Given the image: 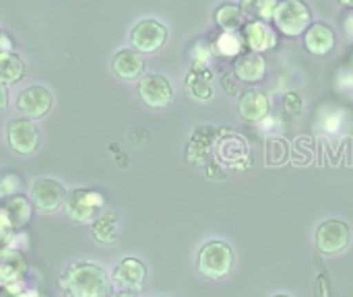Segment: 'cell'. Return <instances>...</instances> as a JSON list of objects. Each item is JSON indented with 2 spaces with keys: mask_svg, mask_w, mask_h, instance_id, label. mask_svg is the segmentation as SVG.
<instances>
[{
  "mask_svg": "<svg viewBox=\"0 0 353 297\" xmlns=\"http://www.w3.org/2000/svg\"><path fill=\"white\" fill-rule=\"evenodd\" d=\"M66 186L56 178H37L29 188V201L39 215H54L64 207Z\"/></svg>",
  "mask_w": 353,
  "mask_h": 297,
  "instance_id": "5",
  "label": "cell"
},
{
  "mask_svg": "<svg viewBox=\"0 0 353 297\" xmlns=\"http://www.w3.org/2000/svg\"><path fill=\"white\" fill-rule=\"evenodd\" d=\"M242 39H244V45L256 54H261L277 43L273 29L265 21H246L242 27Z\"/></svg>",
  "mask_w": 353,
  "mask_h": 297,
  "instance_id": "14",
  "label": "cell"
},
{
  "mask_svg": "<svg viewBox=\"0 0 353 297\" xmlns=\"http://www.w3.org/2000/svg\"><path fill=\"white\" fill-rule=\"evenodd\" d=\"M221 132H217L215 126H199L192 134V141L188 143V149H186V159L188 163H203L213 147V143L217 141Z\"/></svg>",
  "mask_w": 353,
  "mask_h": 297,
  "instance_id": "18",
  "label": "cell"
},
{
  "mask_svg": "<svg viewBox=\"0 0 353 297\" xmlns=\"http://www.w3.org/2000/svg\"><path fill=\"white\" fill-rule=\"evenodd\" d=\"M271 297H292V296H288V294H275V296H271Z\"/></svg>",
  "mask_w": 353,
  "mask_h": 297,
  "instance_id": "39",
  "label": "cell"
},
{
  "mask_svg": "<svg viewBox=\"0 0 353 297\" xmlns=\"http://www.w3.org/2000/svg\"><path fill=\"white\" fill-rule=\"evenodd\" d=\"M112 72L126 83H134L143 76L145 72V60L139 52H134L132 48L128 50H120L114 54L112 58Z\"/></svg>",
  "mask_w": 353,
  "mask_h": 297,
  "instance_id": "13",
  "label": "cell"
},
{
  "mask_svg": "<svg viewBox=\"0 0 353 297\" xmlns=\"http://www.w3.org/2000/svg\"><path fill=\"white\" fill-rule=\"evenodd\" d=\"M157 297H165V296H157Z\"/></svg>",
  "mask_w": 353,
  "mask_h": 297,
  "instance_id": "40",
  "label": "cell"
},
{
  "mask_svg": "<svg viewBox=\"0 0 353 297\" xmlns=\"http://www.w3.org/2000/svg\"><path fill=\"white\" fill-rule=\"evenodd\" d=\"M267 74V62L263 54L242 52L234 60V76L244 83H261Z\"/></svg>",
  "mask_w": 353,
  "mask_h": 297,
  "instance_id": "15",
  "label": "cell"
},
{
  "mask_svg": "<svg viewBox=\"0 0 353 297\" xmlns=\"http://www.w3.org/2000/svg\"><path fill=\"white\" fill-rule=\"evenodd\" d=\"M343 6H350V8H353V0H339Z\"/></svg>",
  "mask_w": 353,
  "mask_h": 297,
  "instance_id": "38",
  "label": "cell"
},
{
  "mask_svg": "<svg viewBox=\"0 0 353 297\" xmlns=\"http://www.w3.org/2000/svg\"><path fill=\"white\" fill-rule=\"evenodd\" d=\"M4 52H12V39L4 31H0V54Z\"/></svg>",
  "mask_w": 353,
  "mask_h": 297,
  "instance_id": "32",
  "label": "cell"
},
{
  "mask_svg": "<svg viewBox=\"0 0 353 297\" xmlns=\"http://www.w3.org/2000/svg\"><path fill=\"white\" fill-rule=\"evenodd\" d=\"M207 176H211V178H223L225 174H223V172H219V170H217V163H215V170H213V167H209V170H207Z\"/></svg>",
  "mask_w": 353,
  "mask_h": 297,
  "instance_id": "37",
  "label": "cell"
},
{
  "mask_svg": "<svg viewBox=\"0 0 353 297\" xmlns=\"http://www.w3.org/2000/svg\"><path fill=\"white\" fill-rule=\"evenodd\" d=\"M352 240V229L345 221L339 219H329L319 225L316 229V248L323 254H339L350 246Z\"/></svg>",
  "mask_w": 353,
  "mask_h": 297,
  "instance_id": "12",
  "label": "cell"
},
{
  "mask_svg": "<svg viewBox=\"0 0 353 297\" xmlns=\"http://www.w3.org/2000/svg\"><path fill=\"white\" fill-rule=\"evenodd\" d=\"M54 105V95L43 85H29L17 95V110L27 120H41Z\"/></svg>",
  "mask_w": 353,
  "mask_h": 297,
  "instance_id": "9",
  "label": "cell"
},
{
  "mask_svg": "<svg viewBox=\"0 0 353 297\" xmlns=\"http://www.w3.org/2000/svg\"><path fill=\"white\" fill-rule=\"evenodd\" d=\"M110 297H139V294H132V291H122V289H114Z\"/></svg>",
  "mask_w": 353,
  "mask_h": 297,
  "instance_id": "36",
  "label": "cell"
},
{
  "mask_svg": "<svg viewBox=\"0 0 353 297\" xmlns=\"http://www.w3.org/2000/svg\"><path fill=\"white\" fill-rule=\"evenodd\" d=\"M12 236H14V229H12L10 221L6 219V215H4V211L0 207V250L8 246V242L12 240Z\"/></svg>",
  "mask_w": 353,
  "mask_h": 297,
  "instance_id": "30",
  "label": "cell"
},
{
  "mask_svg": "<svg viewBox=\"0 0 353 297\" xmlns=\"http://www.w3.org/2000/svg\"><path fill=\"white\" fill-rule=\"evenodd\" d=\"M110 279H112L114 289L141 294L145 289V281H147V267L137 256H124L112 269Z\"/></svg>",
  "mask_w": 353,
  "mask_h": 297,
  "instance_id": "8",
  "label": "cell"
},
{
  "mask_svg": "<svg viewBox=\"0 0 353 297\" xmlns=\"http://www.w3.org/2000/svg\"><path fill=\"white\" fill-rule=\"evenodd\" d=\"M335 45V31L325 23H314L306 29V50L314 56H325Z\"/></svg>",
  "mask_w": 353,
  "mask_h": 297,
  "instance_id": "20",
  "label": "cell"
},
{
  "mask_svg": "<svg viewBox=\"0 0 353 297\" xmlns=\"http://www.w3.org/2000/svg\"><path fill=\"white\" fill-rule=\"evenodd\" d=\"M105 198L99 190L93 188H74L64 201V213L74 223H91L103 209Z\"/></svg>",
  "mask_w": 353,
  "mask_h": 297,
  "instance_id": "4",
  "label": "cell"
},
{
  "mask_svg": "<svg viewBox=\"0 0 353 297\" xmlns=\"http://www.w3.org/2000/svg\"><path fill=\"white\" fill-rule=\"evenodd\" d=\"M244 39H242V33L238 31H221L215 41L211 43V50L213 54L217 56H223V58H238L242 52H244Z\"/></svg>",
  "mask_w": 353,
  "mask_h": 297,
  "instance_id": "25",
  "label": "cell"
},
{
  "mask_svg": "<svg viewBox=\"0 0 353 297\" xmlns=\"http://www.w3.org/2000/svg\"><path fill=\"white\" fill-rule=\"evenodd\" d=\"M215 155L217 161L232 167L234 172H244L250 167L246 141L238 134H232L230 130H221V139L215 145Z\"/></svg>",
  "mask_w": 353,
  "mask_h": 297,
  "instance_id": "10",
  "label": "cell"
},
{
  "mask_svg": "<svg viewBox=\"0 0 353 297\" xmlns=\"http://www.w3.org/2000/svg\"><path fill=\"white\" fill-rule=\"evenodd\" d=\"M139 99L151 110H163L174 101V85L165 74L151 72L137 81Z\"/></svg>",
  "mask_w": 353,
  "mask_h": 297,
  "instance_id": "7",
  "label": "cell"
},
{
  "mask_svg": "<svg viewBox=\"0 0 353 297\" xmlns=\"http://www.w3.org/2000/svg\"><path fill=\"white\" fill-rule=\"evenodd\" d=\"M234 269V250L223 240H209L196 254V271L211 281L228 277Z\"/></svg>",
  "mask_w": 353,
  "mask_h": 297,
  "instance_id": "2",
  "label": "cell"
},
{
  "mask_svg": "<svg viewBox=\"0 0 353 297\" xmlns=\"http://www.w3.org/2000/svg\"><path fill=\"white\" fill-rule=\"evenodd\" d=\"M10 103V95H8V87L0 85V112H4Z\"/></svg>",
  "mask_w": 353,
  "mask_h": 297,
  "instance_id": "33",
  "label": "cell"
},
{
  "mask_svg": "<svg viewBox=\"0 0 353 297\" xmlns=\"http://www.w3.org/2000/svg\"><path fill=\"white\" fill-rule=\"evenodd\" d=\"M27 273V260L19 250H0V287L21 283Z\"/></svg>",
  "mask_w": 353,
  "mask_h": 297,
  "instance_id": "16",
  "label": "cell"
},
{
  "mask_svg": "<svg viewBox=\"0 0 353 297\" xmlns=\"http://www.w3.org/2000/svg\"><path fill=\"white\" fill-rule=\"evenodd\" d=\"M0 297H46L41 296L37 289H29L21 283H14V285H6V287H0Z\"/></svg>",
  "mask_w": 353,
  "mask_h": 297,
  "instance_id": "29",
  "label": "cell"
},
{
  "mask_svg": "<svg viewBox=\"0 0 353 297\" xmlns=\"http://www.w3.org/2000/svg\"><path fill=\"white\" fill-rule=\"evenodd\" d=\"M273 21L283 35L298 37L312 25V12L304 0H279L273 12Z\"/></svg>",
  "mask_w": 353,
  "mask_h": 297,
  "instance_id": "3",
  "label": "cell"
},
{
  "mask_svg": "<svg viewBox=\"0 0 353 297\" xmlns=\"http://www.w3.org/2000/svg\"><path fill=\"white\" fill-rule=\"evenodd\" d=\"M25 72H27V66L17 52L0 54V85L8 87L12 83H19L25 76Z\"/></svg>",
  "mask_w": 353,
  "mask_h": 297,
  "instance_id": "23",
  "label": "cell"
},
{
  "mask_svg": "<svg viewBox=\"0 0 353 297\" xmlns=\"http://www.w3.org/2000/svg\"><path fill=\"white\" fill-rule=\"evenodd\" d=\"M215 23L221 31H240L246 23V17H244L240 4L225 2L215 8Z\"/></svg>",
  "mask_w": 353,
  "mask_h": 297,
  "instance_id": "24",
  "label": "cell"
},
{
  "mask_svg": "<svg viewBox=\"0 0 353 297\" xmlns=\"http://www.w3.org/2000/svg\"><path fill=\"white\" fill-rule=\"evenodd\" d=\"M91 236L101 246H114L120 236V217L118 213H101L91 221Z\"/></svg>",
  "mask_w": 353,
  "mask_h": 297,
  "instance_id": "19",
  "label": "cell"
},
{
  "mask_svg": "<svg viewBox=\"0 0 353 297\" xmlns=\"http://www.w3.org/2000/svg\"><path fill=\"white\" fill-rule=\"evenodd\" d=\"M168 39V29L155 19H145L137 23L130 31V45L139 54H155Z\"/></svg>",
  "mask_w": 353,
  "mask_h": 297,
  "instance_id": "11",
  "label": "cell"
},
{
  "mask_svg": "<svg viewBox=\"0 0 353 297\" xmlns=\"http://www.w3.org/2000/svg\"><path fill=\"white\" fill-rule=\"evenodd\" d=\"M221 81H223V87H225V91H228V93H232V95H238V93H240V87H238V85H234L232 76H223Z\"/></svg>",
  "mask_w": 353,
  "mask_h": 297,
  "instance_id": "34",
  "label": "cell"
},
{
  "mask_svg": "<svg viewBox=\"0 0 353 297\" xmlns=\"http://www.w3.org/2000/svg\"><path fill=\"white\" fill-rule=\"evenodd\" d=\"M238 112L246 122H265L269 116V99L259 89H248L240 95Z\"/></svg>",
  "mask_w": 353,
  "mask_h": 297,
  "instance_id": "17",
  "label": "cell"
},
{
  "mask_svg": "<svg viewBox=\"0 0 353 297\" xmlns=\"http://www.w3.org/2000/svg\"><path fill=\"white\" fill-rule=\"evenodd\" d=\"M2 211H4V215H6V219L10 221V225H12L14 232L23 229V227L31 221V217H33V205H31V201H29L27 196H23V194L10 196V198L2 205Z\"/></svg>",
  "mask_w": 353,
  "mask_h": 297,
  "instance_id": "21",
  "label": "cell"
},
{
  "mask_svg": "<svg viewBox=\"0 0 353 297\" xmlns=\"http://www.w3.org/2000/svg\"><path fill=\"white\" fill-rule=\"evenodd\" d=\"M6 143L10 147L12 153L29 157L39 149L41 143V134L39 128L33 120H27L23 116H17L12 120H8L6 124Z\"/></svg>",
  "mask_w": 353,
  "mask_h": 297,
  "instance_id": "6",
  "label": "cell"
},
{
  "mask_svg": "<svg viewBox=\"0 0 353 297\" xmlns=\"http://www.w3.org/2000/svg\"><path fill=\"white\" fill-rule=\"evenodd\" d=\"M21 178L17 174H2L0 176V198H10L21 190Z\"/></svg>",
  "mask_w": 353,
  "mask_h": 297,
  "instance_id": "28",
  "label": "cell"
},
{
  "mask_svg": "<svg viewBox=\"0 0 353 297\" xmlns=\"http://www.w3.org/2000/svg\"><path fill=\"white\" fill-rule=\"evenodd\" d=\"M213 72L211 68H192L186 74V91L196 101H209L213 97Z\"/></svg>",
  "mask_w": 353,
  "mask_h": 297,
  "instance_id": "22",
  "label": "cell"
},
{
  "mask_svg": "<svg viewBox=\"0 0 353 297\" xmlns=\"http://www.w3.org/2000/svg\"><path fill=\"white\" fill-rule=\"evenodd\" d=\"M279 0H240V8L248 21H271Z\"/></svg>",
  "mask_w": 353,
  "mask_h": 297,
  "instance_id": "26",
  "label": "cell"
},
{
  "mask_svg": "<svg viewBox=\"0 0 353 297\" xmlns=\"http://www.w3.org/2000/svg\"><path fill=\"white\" fill-rule=\"evenodd\" d=\"M345 33H347V37L353 41V10L347 14V19H345Z\"/></svg>",
  "mask_w": 353,
  "mask_h": 297,
  "instance_id": "35",
  "label": "cell"
},
{
  "mask_svg": "<svg viewBox=\"0 0 353 297\" xmlns=\"http://www.w3.org/2000/svg\"><path fill=\"white\" fill-rule=\"evenodd\" d=\"M60 289L68 297H110V273L93 260H74L60 273Z\"/></svg>",
  "mask_w": 353,
  "mask_h": 297,
  "instance_id": "1",
  "label": "cell"
},
{
  "mask_svg": "<svg viewBox=\"0 0 353 297\" xmlns=\"http://www.w3.org/2000/svg\"><path fill=\"white\" fill-rule=\"evenodd\" d=\"M283 112L290 116H298L302 112V97L298 93H288L283 97Z\"/></svg>",
  "mask_w": 353,
  "mask_h": 297,
  "instance_id": "31",
  "label": "cell"
},
{
  "mask_svg": "<svg viewBox=\"0 0 353 297\" xmlns=\"http://www.w3.org/2000/svg\"><path fill=\"white\" fill-rule=\"evenodd\" d=\"M211 58H213V50H211V43L209 41L201 39V41L192 43V48H190L192 68H209Z\"/></svg>",
  "mask_w": 353,
  "mask_h": 297,
  "instance_id": "27",
  "label": "cell"
}]
</instances>
